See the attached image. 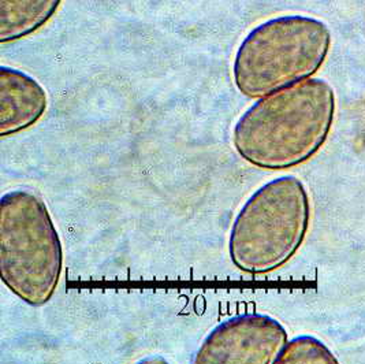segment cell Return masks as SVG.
I'll list each match as a JSON object with an SVG mask.
<instances>
[{
  "label": "cell",
  "mask_w": 365,
  "mask_h": 364,
  "mask_svg": "<svg viewBox=\"0 0 365 364\" xmlns=\"http://www.w3.org/2000/svg\"><path fill=\"white\" fill-rule=\"evenodd\" d=\"M336 99L322 79L256 100L237 121L232 144L252 166L281 171L304 165L326 144Z\"/></svg>",
  "instance_id": "cell-1"
},
{
  "label": "cell",
  "mask_w": 365,
  "mask_h": 364,
  "mask_svg": "<svg viewBox=\"0 0 365 364\" xmlns=\"http://www.w3.org/2000/svg\"><path fill=\"white\" fill-rule=\"evenodd\" d=\"M331 43L330 28L317 18L289 14L267 19L240 44L232 80L250 99L278 93L314 79L324 65Z\"/></svg>",
  "instance_id": "cell-2"
},
{
  "label": "cell",
  "mask_w": 365,
  "mask_h": 364,
  "mask_svg": "<svg viewBox=\"0 0 365 364\" xmlns=\"http://www.w3.org/2000/svg\"><path fill=\"white\" fill-rule=\"evenodd\" d=\"M311 223V200L294 176L262 185L232 221L229 256L250 275L272 273L289 263L304 244Z\"/></svg>",
  "instance_id": "cell-3"
},
{
  "label": "cell",
  "mask_w": 365,
  "mask_h": 364,
  "mask_svg": "<svg viewBox=\"0 0 365 364\" xmlns=\"http://www.w3.org/2000/svg\"><path fill=\"white\" fill-rule=\"evenodd\" d=\"M63 248L46 203L16 189L0 199V275L24 303L41 307L56 292Z\"/></svg>",
  "instance_id": "cell-4"
},
{
  "label": "cell",
  "mask_w": 365,
  "mask_h": 364,
  "mask_svg": "<svg viewBox=\"0 0 365 364\" xmlns=\"http://www.w3.org/2000/svg\"><path fill=\"white\" fill-rule=\"evenodd\" d=\"M287 343V330L278 319L235 315L204 337L190 364H278Z\"/></svg>",
  "instance_id": "cell-5"
},
{
  "label": "cell",
  "mask_w": 365,
  "mask_h": 364,
  "mask_svg": "<svg viewBox=\"0 0 365 364\" xmlns=\"http://www.w3.org/2000/svg\"><path fill=\"white\" fill-rule=\"evenodd\" d=\"M48 96L32 76L14 67H0V136H14L46 114Z\"/></svg>",
  "instance_id": "cell-6"
},
{
  "label": "cell",
  "mask_w": 365,
  "mask_h": 364,
  "mask_svg": "<svg viewBox=\"0 0 365 364\" xmlns=\"http://www.w3.org/2000/svg\"><path fill=\"white\" fill-rule=\"evenodd\" d=\"M59 0H0V43L34 34L59 9Z\"/></svg>",
  "instance_id": "cell-7"
},
{
  "label": "cell",
  "mask_w": 365,
  "mask_h": 364,
  "mask_svg": "<svg viewBox=\"0 0 365 364\" xmlns=\"http://www.w3.org/2000/svg\"><path fill=\"white\" fill-rule=\"evenodd\" d=\"M278 364H341L330 348L314 335L289 340Z\"/></svg>",
  "instance_id": "cell-8"
},
{
  "label": "cell",
  "mask_w": 365,
  "mask_h": 364,
  "mask_svg": "<svg viewBox=\"0 0 365 364\" xmlns=\"http://www.w3.org/2000/svg\"><path fill=\"white\" fill-rule=\"evenodd\" d=\"M134 364H170L167 362L166 359L163 356H159V355H150L147 358H143L140 359L138 362H135Z\"/></svg>",
  "instance_id": "cell-9"
}]
</instances>
